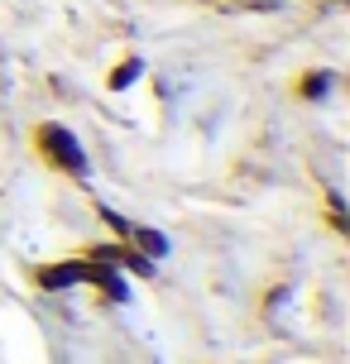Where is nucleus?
<instances>
[{
  "label": "nucleus",
  "instance_id": "1",
  "mask_svg": "<svg viewBox=\"0 0 350 364\" xmlns=\"http://www.w3.org/2000/svg\"><path fill=\"white\" fill-rule=\"evenodd\" d=\"M34 144H38V154H43L58 173H68V178H87V168H92V164H87V154H82V144H77V134L68 125L43 120V125L34 129Z\"/></svg>",
  "mask_w": 350,
  "mask_h": 364
},
{
  "label": "nucleus",
  "instance_id": "2",
  "mask_svg": "<svg viewBox=\"0 0 350 364\" xmlns=\"http://www.w3.org/2000/svg\"><path fill=\"white\" fill-rule=\"evenodd\" d=\"M43 292H68V288H82L87 283V259H68V264H43L34 273Z\"/></svg>",
  "mask_w": 350,
  "mask_h": 364
},
{
  "label": "nucleus",
  "instance_id": "3",
  "mask_svg": "<svg viewBox=\"0 0 350 364\" xmlns=\"http://www.w3.org/2000/svg\"><path fill=\"white\" fill-rule=\"evenodd\" d=\"M129 250H139L144 259H164L168 255V235L149 230V225H129Z\"/></svg>",
  "mask_w": 350,
  "mask_h": 364
},
{
  "label": "nucleus",
  "instance_id": "4",
  "mask_svg": "<svg viewBox=\"0 0 350 364\" xmlns=\"http://www.w3.org/2000/svg\"><path fill=\"white\" fill-rule=\"evenodd\" d=\"M332 87H336V77H332V73H307L302 82H297V91H302L307 101H322V96H327Z\"/></svg>",
  "mask_w": 350,
  "mask_h": 364
},
{
  "label": "nucleus",
  "instance_id": "5",
  "mask_svg": "<svg viewBox=\"0 0 350 364\" xmlns=\"http://www.w3.org/2000/svg\"><path fill=\"white\" fill-rule=\"evenodd\" d=\"M139 73H144V63H139V58H125V63H120V68H115V73L106 77V87H111V91H125Z\"/></svg>",
  "mask_w": 350,
  "mask_h": 364
},
{
  "label": "nucleus",
  "instance_id": "6",
  "mask_svg": "<svg viewBox=\"0 0 350 364\" xmlns=\"http://www.w3.org/2000/svg\"><path fill=\"white\" fill-rule=\"evenodd\" d=\"M101 220H106V225H111V230H115L120 240H129V220L120 216V211H101Z\"/></svg>",
  "mask_w": 350,
  "mask_h": 364
},
{
  "label": "nucleus",
  "instance_id": "7",
  "mask_svg": "<svg viewBox=\"0 0 350 364\" xmlns=\"http://www.w3.org/2000/svg\"><path fill=\"white\" fill-rule=\"evenodd\" d=\"M327 206H332V220H336V225H346V211H341V192H332V197H327Z\"/></svg>",
  "mask_w": 350,
  "mask_h": 364
}]
</instances>
